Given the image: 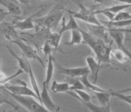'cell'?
<instances>
[{
	"label": "cell",
	"mask_w": 131,
	"mask_h": 112,
	"mask_svg": "<svg viewBox=\"0 0 131 112\" xmlns=\"http://www.w3.org/2000/svg\"><path fill=\"white\" fill-rule=\"evenodd\" d=\"M82 41H83V36L81 32V29H74L71 31V39L65 43V44L70 46H73L82 43Z\"/></svg>",
	"instance_id": "21"
},
{
	"label": "cell",
	"mask_w": 131,
	"mask_h": 112,
	"mask_svg": "<svg viewBox=\"0 0 131 112\" xmlns=\"http://www.w3.org/2000/svg\"><path fill=\"white\" fill-rule=\"evenodd\" d=\"M61 38L62 35L60 34V32H53L51 30H50L48 32L46 41L56 50V49H58L60 46Z\"/></svg>",
	"instance_id": "20"
},
{
	"label": "cell",
	"mask_w": 131,
	"mask_h": 112,
	"mask_svg": "<svg viewBox=\"0 0 131 112\" xmlns=\"http://www.w3.org/2000/svg\"><path fill=\"white\" fill-rule=\"evenodd\" d=\"M131 15L128 11H121L118 14H115V16L113 18V21H123L130 20Z\"/></svg>",
	"instance_id": "32"
},
{
	"label": "cell",
	"mask_w": 131,
	"mask_h": 112,
	"mask_svg": "<svg viewBox=\"0 0 131 112\" xmlns=\"http://www.w3.org/2000/svg\"><path fill=\"white\" fill-rule=\"evenodd\" d=\"M116 2H119L126 4H130L131 0H116Z\"/></svg>",
	"instance_id": "38"
},
{
	"label": "cell",
	"mask_w": 131,
	"mask_h": 112,
	"mask_svg": "<svg viewBox=\"0 0 131 112\" xmlns=\"http://www.w3.org/2000/svg\"><path fill=\"white\" fill-rule=\"evenodd\" d=\"M6 47L8 49L9 53L11 54V55L13 56L14 58L16 60V61H17L18 64L20 69H21L23 72L27 73V72H28V67H29V60H27L24 55H23V57H19L17 54H16L15 52H14V51L9 46H6Z\"/></svg>",
	"instance_id": "18"
},
{
	"label": "cell",
	"mask_w": 131,
	"mask_h": 112,
	"mask_svg": "<svg viewBox=\"0 0 131 112\" xmlns=\"http://www.w3.org/2000/svg\"><path fill=\"white\" fill-rule=\"evenodd\" d=\"M0 35H2L6 40L11 42L20 37L13 23L4 20L0 24Z\"/></svg>",
	"instance_id": "12"
},
{
	"label": "cell",
	"mask_w": 131,
	"mask_h": 112,
	"mask_svg": "<svg viewBox=\"0 0 131 112\" xmlns=\"http://www.w3.org/2000/svg\"><path fill=\"white\" fill-rule=\"evenodd\" d=\"M70 19H69V21L67 23H65V18L64 17L62 18V26L60 28V30L59 31L60 34L62 36L63 33L67 31H72L74 29H79V26L78 25L77 22L76 21V20L73 16L71 14H70Z\"/></svg>",
	"instance_id": "16"
},
{
	"label": "cell",
	"mask_w": 131,
	"mask_h": 112,
	"mask_svg": "<svg viewBox=\"0 0 131 112\" xmlns=\"http://www.w3.org/2000/svg\"><path fill=\"white\" fill-rule=\"evenodd\" d=\"M110 58L111 60L113 59L115 61H117L121 63H124L126 61L130 60L128 56L126 55V53H124L123 51L121 50H112L110 53Z\"/></svg>",
	"instance_id": "26"
},
{
	"label": "cell",
	"mask_w": 131,
	"mask_h": 112,
	"mask_svg": "<svg viewBox=\"0 0 131 112\" xmlns=\"http://www.w3.org/2000/svg\"><path fill=\"white\" fill-rule=\"evenodd\" d=\"M39 102L47 109L48 111H53L59 110L58 106L55 104V102L51 99V95L48 93V87L43 82L42 84V90L40 91V101Z\"/></svg>",
	"instance_id": "11"
},
{
	"label": "cell",
	"mask_w": 131,
	"mask_h": 112,
	"mask_svg": "<svg viewBox=\"0 0 131 112\" xmlns=\"http://www.w3.org/2000/svg\"><path fill=\"white\" fill-rule=\"evenodd\" d=\"M83 36V43L88 45L93 51L96 56L97 61L101 66L102 64H107L111 62L110 53L112 51L111 43H107L104 41L95 37L88 32L81 29Z\"/></svg>",
	"instance_id": "1"
},
{
	"label": "cell",
	"mask_w": 131,
	"mask_h": 112,
	"mask_svg": "<svg viewBox=\"0 0 131 112\" xmlns=\"http://www.w3.org/2000/svg\"><path fill=\"white\" fill-rule=\"evenodd\" d=\"M68 83L70 84V91H74V90H86L84 85L81 82L79 78H71V80Z\"/></svg>",
	"instance_id": "29"
},
{
	"label": "cell",
	"mask_w": 131,
	"mask_h": 112,
	"mask_svg": "<svg viewBox=\"0 0 131 112\" xmlns=\"http://www.w3.org/2000/svg\"><path fill=\"white\" fill-rule=\"evenodd\" d=\"M9 14H10L7 11H5V10H3L2 8H0V24L5 20L6 18Z\"/></svg>",
	"instance_id": "35"
},
{
	"label": "cell",
	"mask_w": 131,
	"mask_h": 112,
	"mask_svg": "<svg viewBox=\"0 0 131 112\" xmlns=\"http://www.w3.org/2000/svg\"><path fill=\"white\" fill-rule=\"evenodd\" d=\"M11 43H13L16 46H18L20 49L23 52V55L27 59V60H34L39 62L43 67H44L43 60L38 55L35 49L31 47L29 44H27V43L25 42L24 41L22 40L19 37L16 39L15 40L12 41Z\"/></svg>",
	"instance_id": "8"
},
{
	"label": "cell",
	"mask_w": 131,
	"mask_h": 112,
	"mask_svg": "<svg viewBox=\"0 0 131 112\" xmlns=\"http://www.w3.org/2000/svg\"><path fill=\"white\" fill-rule=\"evenodd\" d=\"M1 64H2V59H1V55H0V69H1Z\"/></svg>",
	"instance_id": "39"
},
{
	"label": "cell",
	"mask_w": 131,
	"mask_h": 112,
	"mask_svg": "<svg viewBox=\"0 0 131 112\" xmlns=\"http://www.w3.org/2000/svg\"><path fill=\"white\" fill-rule=\"evenodd\" d=\"M18 81L21 83L20 85H9L8 83H6L4 85H0V89H2L4 91H7L11 93L16 94V95L32 96L39 100L37 94L35 93L32 89H30L27 86L25 82L20 80Z\"/></svg>",
	"instance_id": "6"
},
{
	"label": "cell",
	"mask_w": 131,
	"mask_h": 112,
	"mask_svg": "<svg viewBox=\"0 0 131 112\" xmlns=\"http://www.w3.org/2000/svg\"><path fill=\"white\" fill-rule=\"evenodd\" d=\"M130 7V4H123L121 5H114L112 6H110L108 8H104V10H106L107 11H110L112 14H116L118 12L121 11H123V10H126L128 8Z\"/></svg>",
	"instance_id": "30"
},
{
	"label": "cell",
	"mask_w": 131,
	"mask_h": 112,
	"mask_svg": "<svg viewBox=\"0 0 131 112\" xmlns=\"http://www.w3.org/2000/svg\"><path fill=\"white\" fill-rule=\"evenodd\" d=\"M91 1H93V2H95L96 3H99V4H104V3L113 2V1H116V0H91Z\"/></svg>",
	"instance_id": "36"
},
{
	"label": "cell",
	"mask_w": 131,
	"mask_h": 112,
	"mask_svg": "<svg viewBox=\"0 0 131 112\" xmlns=\"http://www.w3.org/2000/svg\"><path fill=\"white\" fill-rule=\"evenodd\" d=\"M20 4H23V5H28L29 3V0H18Z\"/></svg>",
	"instance_id": "37"
},
{
	"label": "cell",
	"mask_w": 131,
	"mask_h": 112,
	"mask_svg": "<svg viewBox=\"0 0 131 112\" xmlns=\"http://www.w3.org/2000/svg\"><path fill=\"white\" fill-rule=\"evenodd\" d=\"M37 15L34 14L32 16L27 17L23 20H15L13 21V25L16 29H18L21 31H27L29 29H35V21L33 20V17Z\"/></svg>",
	"instance_id": "13"
},
{
	"label": "cell",
	"mask_w": 131,
	"mask_h": 112,
	"mask_svg": "<svg viewBox=\"0 0 131 112\" xmlns=\"http://www.w3.org/2000/svg\"><path fill=\"white\" fill-rule=\"evenodd\" d=\"M80 10L79 11H72L68 10V13H70L73 16L74 18L79 19L82 21L85 22L87 24L91 25H102L98 19L97 18L96 14L95 11L89 10L83 4H79Z\"/></svg>",
	"instance_id": "5"
},
{
	"label": "cell",
	"mask_w": 131,
	"mask_h": 112,
	"mask_svg": "<svg viewBox=\"0 0 131 112\" xmlns=\"http://www.w3.org/2000/svg\"><path fill=\"white\" fill-rule=\"evenodd\" d=\"M88 75L89 74H86L83 76H81L79 77V80L81 81V82L83 83V85H84V87L86 89L90 90L93 93V92H100V91H107V90H104L102 89V88H100L99 86H97L96 84L95 83H92L88 79Z\"/></svg>",
	"instance_id": "22"
},
{
	"label": "cell",
	"mask_w": 131,
	"mask_h": 112,
	"mask_svg": "<svg viewBox=\"0 0 131 112\" xmlns=\"http://www.w3.org/2000/svg\"><path fill=\"white\" fill-rule=\"evenodd\" d=\"M47 61L48 62H47V67H46V77L43 83H45L47 87H48L53 76L54 70H55L54 59L52 55H49L48 56Z\"/></svg>",
	"instance_id": "17"
},
{
	"label": "cell",
	"mask_w": 131,
	"mask_h": 112,
	"mask_svg": "<svg viewBox=\"0 0 131 112\" xmlns=\"http://www.w3.org/2000/svg\"><path fill=\"white\" fill-rule=\"evenodd\" d=\"M8 104V105L11 106V107H13V108L15 109L16 110H19L18 107H17L16 104H14V102H12L10 101V100H8V99L6 98V97L0 92V105H2V104Z\"/></svg>",
	"instance_id": "33"
},
{
	"label": "cell",
	"mask_w": 131,
	"mask_h": 112,
	"mask_svg": "<svg viewBox=\"0 0 131 112\" xmlns=\"http://www.w3.org/2000/svg\"><path fill=\"white\" fill-rule=\"evenodd\" d=\"M74 93H70L71 95H76L79 99H80L82 102H88L91 101V96L84 90H74Z\"/></svg>",
	"instance_id": "28"
},
{
	"label": "cell",
	"mask_w": 131,
	"mask_h": 112,
	"mask_svg": "<svg viewBox=\"0 0 131 112\" xmlns=\"http://www.w3.org/2000/svg\"><path fill=\"white\" fill-rule=\"evenodd\" d=\"M29 1H30V0H29ZM33 1H36V0H33Z\"/></svg>",
	"instance_id": "40"
},
{
	"label": "cell",
	"mask_w": 131,
	"mask_h": 112,
	"mask_svg": "<svg viewBox=\"0 0 131 112\" xmlns=\"http://www.w3.org/2000/svg\"><path fill=\"white\" fill-rule=\"evenodd\" d=\"M86 61L90 73H92V76L93 79V83L96 84L97 78H98V74H99L101 66L93 56H88L86 58Z\"/></svg>",
	"instance_id": "15"
},
{
	"label": "cell",
	"mask_w": 131,
	"mask_h": 112,
	"mask_svg": "<svg viewBox=\"0 0 131 112\" xmlns=\"http://www.w3.org/2000/svg\"><path fill=\"white\" fill-rule=\"evenodd\" d=\"M27 74L29 75V82H30V84L32 85V90L34 91L35 93L37 94L38 98H39V101H40V88L39 87V85H38L37 81V79H36V77H35V74H34V72H33V70L32 68V65L29 63V67H28V72H27Z\"/></svg>",
	"instance_id": "24"
},
{
	"label": "cell",
	"mask_w": 131,
	"mask_h": 112,
	"mask_svg": "<svg viewBox=\"0 0 131 112\" xmlns=\"http://www.w3.org/2000/svg\"><path fill=\"white\" fill-rule=\"evenodd\" d=\"M87 27L88 29V33L95 37L100 39L104 41V42L109 43V34L107 27H104L103 25H91L87 24Z\"/></svg>",
	"instance_id": "10"
},
{
	"label": "cell",
	"mask_w": 131,
	"mask_h": 112,
	"mask_svg": "<svg viewBox=\"0 0 131 112\" xmlns=\"http://www.w3.org/2000/svg\"><path fill=\"white\" fill-rule=\"evenodd\" d=\"M35 29H37V32L35 34L20 33V38L25 42L32 44L37 50H39L42 48L43 43L46 41L48 32L51 29L46 27L38 26H35Z\"/></svg>",
	"instance_id": "2"
},
{
	"label": "cell",
	"mask_w": 131,
	"mask_h": 112,
	"mask_svg": "<svg viewBox=\"0 0 131 112\" xmlns=\"http://www.w3.org/2000/svg\"><path fill=\"white\" fill-rule=\"evenodd\" d=\"M0 5L5 7L10 14L20 16L22 13L20 4L18 0H0Z\"/></svg>",
	"instance_id": "14"
},
{
	"label": "cell",
	"mask_w": 131,
	"mask_h": 112,
	"mask_svg": "<svg viewBox=\"0 0 131 112\" xmlns=\"http://www.w3.org/2000/svg\"><path fill=\"white\" fill-rule=\"evenodd\" d=\"M54 62L56 64V68L58 73L65 75L70 78H79L84 75L90 74V71L88 70V67L67 68L58 64V62H56L55 60H54Z\"/></svg>",
	"instance_id": "9"
},
{
	"label": "cell",
	"mask_w": 131,
	"mask_h": 112,
	"mask_svg": "<svg viewBox=\"0 0 131 112\" xmlns=\"http://www.w3.org/2000/svg\"><path fill=\"white\" fill-rule=\"evenodd\" d=\"M51 91L54 93H62L70 91V84L68 82H58L57 81H53L51 84Z\"/></svg>",
	"instance_id": "23"
},
{
	"label": "cell",
	"mask_w": 131,
	"mask_h": 112,
	"mask_svg": "<svg viewBox=\"0 0 131 112\" xmlns=\"http://www.w3.org/2000/svg\"><path fill=\"white\" fill-rule=\"evenodd\" d=\"M85 104L86 108L93 112H111L112 109L110 108V104L107 106H101V105H96V104L92 103L91 102H83Z\"/></svg>",
	"instance_id": "27"
},
{
	"label": "cell",
	"mask_w": 131,
	"mask_h": 112,
	"mask_svg": "<svg viewBox=\"0 0 131 112\" xmlns=\"http://www.w3.org/2000/svg\"><path fill=\"white\" fill-rule=\"evenodd\" d=\"M101 24L103 25L104 27L107 29H121L123 27H127L130 25V20H123V21H113V20H108V21H100Z\"/></svg>",
	"instance_id": "19"
},
{
	"label": "cell",
	"mask_w": 131,
	"mask_h": 112,
	"mask_svg": "<svg viewBox=\"0 0 131 112\" xmlns=\"http://www.w3.org/2000/svg\"><path fill=\"white\" fill-rule=\"evenodd\" d=\"M126 91H121V92H114V91H111V94H112V96H115L117 98L120 99L121 100L125 102L126 103H128L129 105L131 104V97L130 95H123V92H126Z\"/></svg>",
	"instance_id": "31"
},
{
	"label": "cell",
	"mask_w": 131,
	"mask_h": 112,
	"mask_svg": "<svg viewBox=\"0 0 131 112\" xmlns=\"http://www.w3.org/2000/svg\"><path fill=\"white\" fill-rule=\"evenodd\" d=\"M41 49H42V51H43L45 57H48L49 55H52L53 51V50H55V49L48 43L47 41H46L45 42H44Z\"/></svg>",
	"instance_id": "34"
},
{
	"label": "cell",
	"mask_w": 131,
	"mask_h": 112,
	"mask_svg": "<svg viewBox=\"0 0 131 112\" xmlns=\"http://www.w3.org/2000/svg\"><path fill=\"white\" fill-rule=\"evenodd\" d=\"M6 93L11 95L17 102L21 106L25 108L29 111L32 112H41V111H48L45 107H43L41 102H39V100H36L35 97L28 95H20L16 94L11 93L7 91H4Z\"/></svg>",
	"instance_id": "3"
},
{
	"label": "cell",
	"mask_w": 131,
	"mask_h": 112,
	"mask_svg": "<svg viewBox=\"0 0 131 112\" xmlns=\"http://www.w3.org/2000/svg\"><path fill=\"white\" fill-rule=\"evenodd\" d=\"M62 18H63V11L58 10L51 12L43 18L36 20L35 22L37 23V25L35 26L46 27L51 30V29H56Z\"/></svg>",
	"instance_id": "4"
},
{
	"label": "cell",
	"mask_w": 131,
	"mask_h": 112,
	"mask_svg": "<svg viewBox=\"0 0 131 112\" xmlns=\"http://www.w3.org/2000/svg\"><path fill=\"white\" fill-rule=\"evenodd\" d=\"M97 99H98L100 104L101 106H107L110 104V101L112 94L111 91H100V92H93Z\"/></svg>",
	"instance_id": "25"
},
{
	"label": "cell",
	"mask_w": 131,
	"mask_h": 112,
	"mask_svg": "<svg viewBox=\"0 0 131 112\" xmlns=\"http://www.w3.org/2000/svg\"><path fill=\"white\" fill-rule=\"evenodd\" d=\"M107 31H108L109 36L115 42L116 45L117 46L118 49L123 51L129 58L131 59L130 51H129L128 49H127L126 46L124 45V41H125V37H126L125 32L126 33V29H112H112H107Z\"/></svg>",
	"instance_id": "7"
}]
</instances>
